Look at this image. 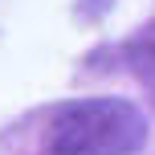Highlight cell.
I'll use <instances>...</instances> for the list:
<instances>
[{
	"label": "cell",
	"instance_id": "1",
	"mask_svg": "<svg viewBox=\"0 0 155 155\" xmlns=\"http://www.w3.org/2000/svg\"><path fill=\"white\" fill-rule=\"evenodd\" d=\"M147 118L127 98H78L53 114L45 135L49 155H139Z\"/></svg>",
	"mask_w": 155,
	"mask_h": 155
},
{
	"label": "cell",
	"instance_id": "2",
	"mask_svg": "<svg viewBox=\"0 0 155 155\" xmlns=\"http://www.w3.org/2000/svg\"><path fill=\"white\" fill-rule=\"evenodd\" d=\"M127 65L135 70V78L143 82V90H147L151 102H155V25L139 29L127 41Z\"/></svg>",
	"mask_w": 155,
	"mask_h": 155
}]
</instances>
